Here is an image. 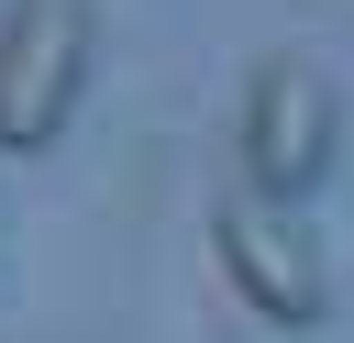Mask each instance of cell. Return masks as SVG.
I'll return each instance as SVG.
<instances>
[{
  "label": "cell",
  "instance_id": "cell-1",
  "mask_svg": "<svg viewBox=\"0 0 354 343\" xmlns=\"http://www.w3.org/2000/svg\"><path fill=\"white\" fill-rule=\"evenodd\" d=\"M332 144H343V100H332V77H321L310 55H266V66L243 77V133H232L243 188L299 199V188L332 177Z\"/></svg>",
  "mask_w": 354,
  "mask_h": 343
},
{
  "label": "cell",
  "instance_id": "cell-3",
  "mask_svg": "<svg viewBox=\"0 0 354 343\" xmlns=\"http://www.w3.org/2000/svg\"><path fill=\"white\" fill-rule=\"evenodd\" d=\"M88 77V0H0V155H44Z\"/></svg>",
  "mask_w": 354,
  "mask_h": 343
},
{
  "label": "cell",
  "instance_id": "cell-2",
  "mask_svg": "<svg viewBox=\"0 0 354 343\" xmlns=\"http://www.w3.org/2000/svg\"><path fill=\"white\" fill-rule=\"evenodd\" d=\"M210 254H221L232 299H243V310H266L277 332H310V321H321V299H332L310 221H299L288 199H266V188H221V199H210Z\"/></svg>",
  "mask_w": 354,
  "mask_h": 343
}]
</instances>
